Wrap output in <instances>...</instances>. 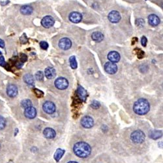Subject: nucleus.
Segmentation results:
<instances>
[{
	"instance_id": "f257e3e1",
	"label": "nucleus",
	"mask_w": 163,
	"mask_h": 163,
	"mask_svg": "<svg viewBox=\"0 0 163 163\" xmlns=\"http://www.w3.org/2000/svg\"><path fill=\"white\" fill-rule=\"evenodd\" d=\"M73 151L79 157L86 158L90 155L91 149L90 145L83 142H79L74 146Z\"/></svg>"
},
{
	"instance_id": "0eeeda50",
	"label": "nucleus",
	"mask_w": 163,
	"mask_h": 163,
	"mask_svg": "<svg viewBox=\"0 0 163 163\" xmlns=\"http://www.w3.org/2000/svg\"><path fill=\"white\" fill-rule=\"evenodd\" d=\"M105 71L110 74V75H113L117 71V67L114 63L112 62H107L105 65Z\"/></svg>"
},
{
	"instance_id": "aec40b11",
	"label": "nucleus",
	"mask_w": 163,
	"mask_h": 163,
	"mask_svg": "<svg viewBox=\"0 0 163 163\" xmlns=\"http://www.w3.org/2000/svg\"><path fill=\"white\" fill-rule=\"evenodd\" d=\"M33 9L29 6H24L20 9V12L24 15H29L33 13Z\"/></svg>"
},
{
	"instance_id": "4c0bfd02",
	"label": "nucleus",
	"mask_w": 163,
	"mask_h": 163,
	"mask_svg": "<svg viewBox=\"0 0 163 163\" xmlns=\"http://www.w3.org/2000/svg\"><path fill=\"white\" fill-rule=\"evenodd\" d=\"M2 54V52H0V54Z\"/></svg>"
},
{
	"instance_id": "2f4dec72",
	"label": "nucleus",
	"mask_w": 163,
	"mask_h": 163,
	"mask_svg": "<svg viewBox=\"0 0 163 163\" xmlns=\"http://www.w3.org/2000/svg\"><path fill=\"white\" fill-rule=\"evenodd\" d=\"M5 64H6V62H5L4 57L0 56V65H1V66H4Z\"/></svg>"
},
{
	"instance_id": "7ed1b4c3",
	"label": "nucleus",
	"mask_w": 163,
	"mask_h": 163,
	"mask_svg": "<svg viewBox=\"0 0 163 163\" xmlns=\"http://www.w3.org/2000/svg\"><path fill=\"white\" fill-rule=\"evenodd\" d=\"M131 138L133 142L136 143V144H141V143L144 142L146 136L142 131L137 130L132 133Z\"/></svg>"
},
{
	"instance_id": "cd10ccee",
	"label": "nucleus",
	"mask_w": 163,
	"mask_h": 163,
	"mask_svg": "<svg viewBox=\"0 0 163 163\" xmlns=\"http://www.w3.org/2000/svg\"><path fill=\"white\" fill-rule=\"evenodd\" d=\"M40 46L43 50H47L48 48V44L46 41H41L40 43Z\"/></svg>"
},
{
	"instance_id": "6ab92c4d",
	"label": "nucleus",
	"mask_w": 163,
	"mask_h": 163,
	"mask_svg": "<svg viewBox=\"0 0 163 163\" xmlns=\"http://www.w3.org/2000/svg\"><path fill=\"white\" fill-rule=\"evenodd\" d=\"M91 38L93 41L96 42H101L104 39L103 34L99 31H95L91 35Z\"/></svg>"
},
{
	"instance_id": "f3484780",
	"label": "nucleus",
	"mask_w": 163,
	"mask_h": 163,
	"mask_svg": "<svg viewBox=\"0 0 163 163\" xmlns=\"http://www.w3.org/2000/svg\"><path fill=\"white\" fill-rule=\"evenodd\" d=\"M77 93L78 97L80 98V99L82 101H86L87 97V91L85 90V89L82 87L80 86H78L77 89Z\"/></svg>"
},
{
	"instance_id": "e433bc0d",
	"label": "nucleus",
	"mask_w": 163,
	"mask_h": 163,
	"mask_svg": "<svg viewBox=\"0 0 163 163\" xmlns=\"http://www.w3.org/2000/svg\"><path fill=\"white\" fill-rule=\"evenodd\" d=\"M8 163H13V162H11H11H8Z\"/></svg>"
},
{
	"instance_id": "f8f14e48",
	"label": "nucleus",
	"mask_w": 163,
	"mask_h": 163,
	"mask_svg": "<svg viewBox=\"0 0 163 163\" xmlns=\"http://www.w3.org/2000/svg\"><path fill=\"white\" fill-rule=\"evenodd\" d=\"M7 93L9 97H14L18 94V88L14 84H9L7 88Z\"/></svg>"
},
{
	"instance_id": "c756f323",
	"label": "nucleus",
	"mask_w": 163,
	"mask_h": 163,
	"mask_svg": "<svg viewBox=\"0 0 163 163\" xmlns=\"http://www.w3.org/2000/svg\"><path fill=\"white\" fill-rule=\"evenodd\" d=\"M147 38L146 37H142V39H141V43H142V45L143 46H146L147 45Z\"/></svg>"
},
{
	"instance_id": "2eb2a0df",
	"label": "nucleus",
	"mask_w": 163,
	"mask_h": 163,
	"mask_svg": "<svg viewBox=\"0 0 163 163\" xmlns=\"http://www.w3.org/2000/svg\"><path fill=\"white\" fill-rule=\"evenodd\" d=\"M148 21L151 26H157L160 24V18L155 14H150L148 17Z\"/></svg>"
},
{
	"instance_id": "5701e85b",
	"label": "nucleus",
	"mask_w": 163,
	"mask_h": 163,
	"mask_svg": "<svg viewBox=\"0 0 163 163\" xmlns=\"http://www.w3.org/2000/svg\"><path fill=\"white\" fill-rule=\"evenodd\" d=\"M161 135H162V132L160 131H151L150 134V136L154 140H156V139H158V138H161Z\"/></svg>"
},
{
	"instance_id": "473e14b6",
	"label": "nucleus",
	"mask_w": 163,
	"mask_h": 163,
	"mask_svg": "<svg viewBox=\"0 0 163 163\" xmlns=\"http://www.w3.org/2000/svg\"><path fill=\"white\" fill-rule=\"evenodd\" d=\"M22 62H25L27 60V56L25 54H22V57H21Z\"/></svg>"
},
{
	"instance_id": "39448f33",
	"label": "nucleus",
	"mask_w": 163,
	"mask_h": 163,
	"mask_svg": "<svg viewBox=\"0 0 163 163\" xmlns=\"http://www.w3.org/2000/svg\"><path fill=\"white\" fill-rule=\"evenodd\" d=\"M43 108L44 111L49 114H52L56 111V106L51 101H46L43 104Z\"/></svg>"
},
{
	"instance_id": "ddd939ff",
	"label": "nucleus",
	"mask_w": 163,
	"mask_h": 163,
	"mask_svg": "<svg viewBox=\"0 0 163 163\" xmlns=\"http://www.w3.org/2000/svg\"><path fill=\"white\" fill-rule=\"evenodd\" d=\"M24 114H25L26 117L29 118V119H33V118L35 117L37 115V110L35 108L32 106L28 107L25 109Z\"/></svg>"
},
{
	"instance_id": "412c9836",
	"label": "nucleus",
	"mask_w": 163,
	"mask_h": 163,
	"mask_svg": "<svg viewBox=\"0 0 163 163\" xmlns=\"http://www.w3.org/2000/svg\"><path fill=\"white\" fill-rule=\"evenodd\" d=\"M24 80L27 84L33 86L34 84V78L33 76L30 75V74H27L25 76H24Z\"/></svg>"
},
{
	"instance_id": "1a4fd4ad",
	"label": "nucleus",
	"mask_w": 163,
	"mask_h": 163,
	"mask_svg": "<svg viewBox=\"0 0 163 163\" xmlns=\"http://www.w3.org/2000/svg\"><path fill=\"white\" fill-rule=\"evenodd\" d=\"M108 18L112 23H117L120 21L121 15L119 12L116 11H112L108 14Z\"/></svg>"
},
{
	"instance_id": "423d86ee",
	"label": "nucleus",
	"mask_w": 163,
	"mask_h": 163,
	"mask_svg": "<svg viewBox=\"0 0 163 163\" xmlns=\"http://www.w3.org/2000/svg\"><path fill=\"white\" fill-rule=\"evenodd\" d=\"M72 46V42L70 39L68 38H63L60 39V42H59V46L61 49L63 50H67L70 49Z\"/></svg>"
},
{
	"instance_id": "a878e982",
	"label": "nucleus",
	"mask_w": 163,
	"mask_h": 163,
	"mask_svg": "<svg viewBox=\"0 0 163 163\" xmlns=\"http://www.w3.org/2000/svg\"><path fill=\"white\" fill-rule=\"evenodd\" d=\"M35 78H36L37 80L39 81H43V78H44L43 72L42 71H38L35 75Z\"/></svg>"
},
{
	"instance_id": "72a5a7b5",
	"label": "nucleus",
	"mask_w": 163,
	"mask_h": 163,
	"mask_svg": "<svg viewBox=\"0 0 163 163\" xmlns=\"http://www.w3.org/2000/svg\"><path fill=\"white\" fill-rule=\"evenodd\" d=\"M23 66V62H18L16 64V67L17 68H21Z\"/></svg>"
},
{
	"instance_id": "7c9ffc66",
	"label": "nucleus",
	"mask_w": 163,
	"mask_h": 163,
	"mask_svg": "<svg viewBox=\"0 0 163 163\" xmlns=\"http://www.w3.org/2000/svg\"><path fill=\"white\" fill-rule=\"evenodd\" d=\"M35 92L36 93V95L38 97H41L43 96V92H42L40 90H37V89H35Z\"/></svg>"
},
{
	"instance_id": "a211bd4d",
	"label": "nucleus",
	"mask_w": 163,
	"mask_h": 163,
	"mask_svg": "<svg viewBox=\"0 0 163 163\" xmlns=\"http://www.w3.org/2000/svg\"><path fill=\"white\" fill-rule=\"evenodd\" d=\"M45 75L47 78L52 79L56 75V70L52 67H48L45 69Z\"/></svg>"
},
{
	"instance_id": "6e6552de",
	"label": "nucleus",
	"mask_w": 163,
	"mask_h": 163,
	"mask_svg": "<svg viewBox=\"0 0 163 163\" xmlns=\"http://www.w3.org/2000/svg\"><path fill=\"white\" fill-rule=\"evenodd\" d=\"M81 124L83 127L86 128V129H90V128H91L93 126L94 121H93L92 117L86 116L83 117L82 119Z\"/></svg>"
},
{
	"instance_id": "c85d7f7f",
	"label": "nucleus",
	"mask_w": 163,
	"mask_h": 163,
	"mask_svg": "<svg viewBox=\"0 0 163 163\" xmlns=\"http://www.w3.org/2000/svg\"><path fill=\"white\" fill-rule=\"evenodd\" d=\"M91 106L93 108H95V109H97V108L100 107V103L97 101H93L91 104Z\"/></svg>"
},
{
	"instance_id": "4be33fe9",
	"label": "nucleus",
	"mask_w": 163,
	"mask_h": 163,
	"mask_svg": "<svg viewBox=\"0 0 163 163\" xmlns=\"http://www.w3.org/2000/svg\"><path fill=\"white\" fill-rule=\"evenodd\" d=\"M64 154H65V150L61 149H57L56 150V152L55 153V154H54V159H55L56 162L60 161Z\"/></svg>"
},
{
	"instance_id": "c9c22d12",
	"label": "nucleus",
	"mask_w": 163,
	"mask_h": 163,
	"mask_svg": "<svg viewBox=\"0 0 163 163\" xmlns=\"http://www.w3.org/2000/svg\"><path fill=\"white\" fill-rule=\"evenodd\" d=\"M68 163H78V162H75V161H70V162H69Z\"/></svg>"
},
{
	"instance_id": "f03ea898",
	"label": "nucleus",
	"mask_w": 163,
	"mask_h": 163,
	"mask_svg": "<svg viewBox=\"0 0 163 163\" xmlns=\"http://www.w3.org/2000/svg\"><path fill=\"white\" fill-rule=\"evenodd\" d=\"M150 103L144 98H140L135 102L133 110L138 115H145L150 111Z\"/></svg>"
},
{
	"instance_id": "4468645a",
	"label": "nucleus",
	"mask_w": 163,
	"mask_h": 163,
	"mask_svg": "<svg viewBox=\"0 0 163 163\" xmlns=\"http://www.w3.org/2000/svg\"><path fill=\"white\" fill-rule=\"evenodd\" d=\"M108 59L110 62L115 63L120 60V55L116 51H112L108 54Z\"/></svg>"
},
{
	"instance_id": "20e7f679",
	"label": "nucleus",
	"mask_w": 163,
	"mask_h": 163,
	"mask_svg": "<svg viewBox=\"0 0 163 163\" xmlns=\"http://www.w3.org/2000/svg\"><path fill=\"white\" fill-rule=\"evenodd\" d=\"M55 86L59 90H65L69 86V82L66 78L60 77L56 80Z\"/></svg>"
},
{
	"instance_id": "bb28decb",
	"label": "nucleus",
	"mask_w": 163,
	"mask_h": 163,
	"mask_svg": "<svg viewBox=\"0 0 163 163\" xmlns=\"http://www.w3.org/2000/svg\"><path fill=\"white\" fill-rule=\"evenodd\" d=\"M6 120H5L4 117H3L2 116H0V130L4 129L5 127H6Z\"/></svg>"
},
{
	"instance_id": "393cba45",
	"label": "nucleus",
	"mask_w": 163,
	"mask_h": 163,
	"mask_svg": "<svg viewBox=\"0 0 163 163\" xmlns=\"http://www.w3.org/2000/svg\"><path fill=\"white\" fill-rule=\"evenodd\" d=\"M21 105L24 108H27L28 107H30L32 105V102L29 99H25L22 101Z\"/></svg>"
},
{
	"instance_id": "b1692460",
	"label": "nucleus",
	"mask_w": 163,
	"mask_h": 163,
	"mask_svg": "<svg viewBox=\"0 0 163 163\" xmlns=\"http://www.w3.org/2000/svg\"><path fill=\"white\" fill-rule=\"evenodd\" d=\"M69 62H70V65L73 69H75L77 68V61L76 60V58L75 56H71L69 58Z\"/></svg>"
},
{
	"instance_id": "9b49d317",
	"label": "nucleus",
	"mask_w": 163,
	"mask_h": 163,
	"mask_svg": "<svg viewBox=\"0 0 163 163\" xmlns=\"http://www.w3.org/2000/svg\"><path fill=\"white\" fill-rule=\"evenodd\" d=\"M69 20L73 23H79L82 19V16L78 12H72L69 16Z\"/></svg>"
},
{
	"instance_id": "dca6fc26",
	"label": "nucleus",
	"mask_w": 163,
	"mask_h": 163,
	"mask_svg": "<svg viewBox=\"0 0 163 163\" xmlns=\"http://www.w3.org/2000/svg\"><path fill=\"white\" fill-rule=\"evenodd\" d=\"M43 133L45 137L48 138V139H52V138H55L56 135V131L53 129H51V128H46V129L44 130Z\"/></svg>"
},
{
	"instance_id": "f704fd0d",
	"label": "nucleus",
	"mask_w": 163,
	"mask_h": 163,
	"mask_svg": "<svg viewBox=\"0 0 163 163\" xmlns=\"http://www.w3.org/2000/svg\"><path fill=\"white\" fill-rule=\"evenodd\" d=\"M4 46H5L4 41L3 40H2V39H0V47H1V48H4Z\"/></svg>"
},
{
	"instance_id": "9d476101",
	"label": "nucleus",
	"mask_w": 163,
	"mask_h": 163,
	"mask_svg": "<svg viewBox=\"0 0 163 163\" xmlns=\"http://www.w3.org/2000/svg\"><path fill=\"white\" fill-rule=\"evenodd\" d=\"M41 24L44 28H50L54 24V19L51 16H46L42 19Z\"/></svg>"
}]
</instances>
